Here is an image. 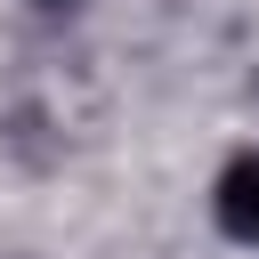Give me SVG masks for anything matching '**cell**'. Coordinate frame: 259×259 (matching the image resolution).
<instances>
[{
  "mask_svg": "<svg viewBox=\"0 0 259 259\" xmlns=\"http://www.w3.org/2000/svg\"><path fill=\"white\" fill-rule=\"evenodd\" d=\"M219 227L235 243H259V154H243L227 178H219Z\"/></svg>",
  "mask_w": 259,
  "mask_h": 259,
  "instance_id": "obj_1",
  "label": "cell"
}]
</instances>
